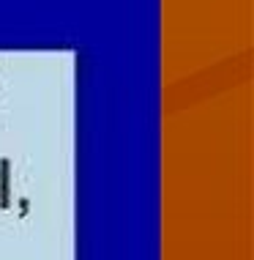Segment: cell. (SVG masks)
Segmentation results:
<instances>
[{
  "label": "cell",
  "mask_w": 254,
  "mask_h": 260,
  "mask_svg": "<svg viewBox=\"0 0 254 260\" xmlns=\"http://www.w3.org/2000/svg\"><path fill=\"white\" fill-rule=\"evenodd\" d=\"M0 208H11V161L0 159Z\"/></svg>",
  "instance_id": "6da1fadb"
}]
</instances>
